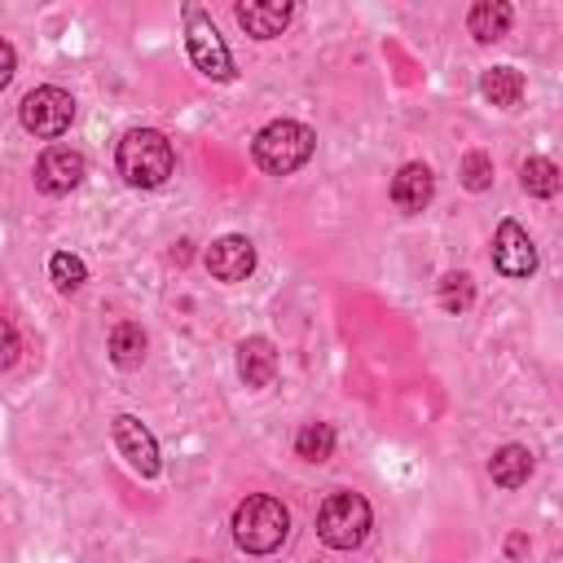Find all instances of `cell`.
I'll return each mask as SVG.
<instances>
[{
	"label": "cell",
	"mask_w": 563,
	"mask_h": 563,
	"mask_svg": "<svg viewBox=\"0 0 563 563\" xmlns=\"http://www.w3.org/2000/svg\"><path fill=\"white\" fill-rule=\"evenodd\" d=\"M493 268L501 277H528V273H537V246H532V238H528L523 224H515V220H501L497 224V233H493Z\"/></svg>",
	"instance_id": "9c48e42d"
},
{
	"label": "cell",
	"mask_w": 563,
	"mask_h": 563,
	"mask_svg": "<svg viewBox=\"0 0 563 563\" xmlns=\"http://www.w3.org/2000/svg\"><path fill=\"white\" fill-rule=\"evenodd\" d=\"M238 374H242L246 387H268L277 378V347L264 334L242 339V347H238Z\"/></svg>",
	"instance_id": "4fadbf2b"
},
{
	"label": "cell",
	"mask_w": 563,
	"mask_h": 563,
	"mask_svg": "<svg viewBox=\"0 0 563 563\" xmlns=\"http://www.w3.org/2000/svg\"><path fill=\"white\" fill-rule=\"evenodd\" d=\"M519 185H523V194H532V198H554V194H559V167H554L550 158H528V163L519 167Z\"/></svg>",
	"instance_id": "d6986e66"
},
{
	"label": "cell",
	"mask_w": 563,
	"mask_h": 563,
	"mask_svg": "<svg viewBox=\"0 0 563 563\" xmlns=\"http://www.w3.org/2000/svg\"><path fill=\"white\" fill-rule=\"evenodd\" d=\"M435 295H440V308H444V312L462 317V312L475 303V282H471V273H444Z\"/></svg>",
	"instance_id": "ffe728a7"
},
{
	"label": "cell",
	"mask_w": 563,
	"mask_h": 563,
	"mask_svg": "<svg viewBox=\"0 0 563 563\" xmlns=\"http://www.w3.org/2000/svg\"><path fill=\"white\" fill-rule=\"evenodd\" d=\"M13 70H18V53H13L9 40H0V88L13 79Z\"/></svg>",
	"instance_id": "cb8c5ba5"
},
{
	"label": "cell",
	"mask_w": 563,
	"mask_h": 563,
	"mask_svg": "<svg viewBox=\"0 0 563 563\" xmlns=\"http://www.w3.org/2000/svg\"><path fill=\"white\" fill-rule=\"evenodd\" d=\"M22 352V339H18V325L9 317H0V369H9Z\"/></svg>",
	"instance_id": "603a6c76"
},
{
	"label": "cell",
	"mask_w": 563,
	"mask_h": 563,
	"mask_svg": "<svg viewBox=\"0 0 563 563\" xmlns=\"http://www.w3.org/2000/svg\"><path fill=\"white\" fill-rule=\"evenodd\" d=\"M172 172H176V154L158 128H132L119 141V176L132 189H158Z\"/></svg>",
	"instance_id": "7a4b0ae2"
},
{
	"label": "cell",
	"mask_w": 563,
	"mask_h": 563,
	"mask_svg": "<svg viewBox=\"0 0 563 563\" xmlns=\"http://www.w3.org/2000/svg\"><path fill=\"white\" fill-rule=\"evenodd\" d=\"M290 18H295V4H286V0H242V4H238V22H242V31L255 35V40L282 35Z\"/></svg>",
	"instance_id": "8fae6325"
},
{
	"label": "cell",
	"mask_w": 563,
	"mask_h": 563,
	"mask_svg": "<svg viewBox=\"0 0 563 563\" xmlns=\"http://www.w3.org/2000/svg\"><path fill=\"white\" fill-rule=\"evenodd\" d=\"M18 114H22V128H26L31 136L53 141V136H62V132L70 128V119H75V97H70L66 88L44 84V88H31V92L22 97Z\"/></svg>",
	"instance_id": "8992f818"
},
{
	"label": "cell",
	"mask_w": 563,
	"mask_h": 563,
	"mask_svg": "<svg viewBox=\"0 0 563 563\" xmlns=\"http://www.w3.org/2000/svg\"><path fill=\"white\" fill-rule=\"evenodd\" d=\"M110 361L119 369H136L145 361V330L136 321H119L110 330Z\"/></svg>",
	"instance_id": "e0dca14e"
},
{
	"label": "cell",
	"mask_w": 563,
	"mask_h": 563,
	"mask_svg": "<svg viewBox=\"0 0 563 563\" xmlns=\"http://www.w3.org/2000/svg\"><path fill=\"white\" fill-rule=\"evenodd\" d=\"M479 92H484L488 106H497V110H515L519 97H523V75H519L515 66H493V70L479 75Z\"/></svg>",
	"instance_id": "2e32d148"
},
{
	"label": "cell",
	"mask_w": 563,
	"mask_h": 563,
	"mask_svg": "<svg viewBox=\"0 0 563 563\" xmlns=\"http://www.w3.org/2000/svg\"><path fill=\"white\" fill-rule=\"evenodd\" d=\"M369 532V501L361 493H330L317 510V537L330 550H356Z\"/></svg>",
	"instance_id": "277c9868"
},
{
	"label": "cell",
	"mask_w": 563,
	"mask_h": 563,
	"mask_svg": "<svg viewBox=\"0 0 563 563\" xmlns=\"http://www.w3.org/2000/svg\"><path fill=\"white\" fill-rule=\"evenodd\" d=\"M506 550H510V554H523V550H528V537H510V545H506Z\"/></svg>",
	"instance_id": "d4e9b609"
},
{
	"label": "cell",
	"mask_w": 563,
	"mask_h": 563,
	"mask_svg": "<svg viewBox=\"0 0 563 563\" xmlns=\"http://www.w3.org/2000/svg\"><path fill=\"white\" fill-rule=\"evenodd\" d=\"M510 4L506 0H479V4H471V13H466V26H471V35L479 40V44H493V40H501L506 31H510Z\"/></svg>",
	"instance_id": "9a60e30c"
},
{
	"label": "cell",
	"mask_w": 563,
	"mask_h": 563,
	"mask_svg": "<svg viewBox=\"0 0 563 563\" xmlns=\"http://www.w3.org/2000/svg\"><path fill=\"white\" fill-rule=\"evenodd\" d=\"M48 277H53V286H57L62 295H70V290H79V286L88 282V268H84V260H79V255L57 251V255L48 260Z\"/></svg>",
	"instance_id": "44dd1931"
},
{
	"label": "cell",
	"mask_w": 563,
	"mask_h": 563,
	"mask_svg": "<svg viewBox=\"0 0 563 563\" xmlns=\"http://www.w3.org/2000/svg\"><path fill=\"white\" fill-rule=\"evenodd\" d=\"M84 176H88V163H84V154L70 150V145H48V150L35 158V189H44V194H53V198L79 189Z\"/></svg>",
	"instance_id": "52a82bcc"
},
{
	"label": "cell",
	"mask_w": 563,
	"mask_h": 563,
	"mask_svg": "<svg viewBox=\"0 0 563 563\" xmlns=\"http://www.w3.org/2000/svg\"><path fill=\"white\" fill-rule=\"evenodd\" d=\"M110 431H114V444H119V453L128 457V466L141 475V479H154L158 475V440L150 435V427L141 422V418H132V413H119L114 422H110Z\"/></svg>",
	"instance_id": "ba28073f"
},
{
	"label": "cell",
	"mask_w": 563,
	"mask_h": 563,
	"mask_svg": "<svg viewBox=\"0 0 563 563\" xmlns=\"http://www.w3.org/2000/svg\"><path fill=\"white\" fill-rule=\"evenodd\" d=\"M312 150H317L312 128H303V123H295V119H273V123H264V128L255 132V141H251V158H255V167L268 172V176H290V172H299V167L312 158Z\"/></svg>",
	"instance_id": "6da1fadb"
},
{
	"label": "cell",
	"mask_w": 563,
	"mask_h": 563,
	"mask_svg": "<svg viewBox=\"0 0 563 563\" xmlns=\"http://www.w3.org/2000/svg\"><path fill=\"white\" fill-rule=\"evenodd\" d=\"M457 176H462V185H466L471 194H484V189L493 185V158H488L484 150H471V154L462 158Z\"/></svg>",
	"instance_id": "7402d4cb"
},
{
	"label": "cell",
	"mask_w": 563,
	"mask_h": 563,
	"mask_svg": "<svg viewBox=\"0 0 563 563\" xmlns=\"http://www.w3.org/2000/svg\"><path fill=\"white\" fill-rule=\"evenodd\" d=\"M431 194H435V176H431L427 163H405V167L391 176V202H396V211H405V216L422 211V207L431 202Z\"/></svg>",
	"instance_id": "7c38bea8"
},
{
	"label": "cell",
	"mask_w": 563,
	"mask_h": 563,
	"mask_svg": "<svg viewBox=\"0 0 563 563\" xmlns=\"http://www.w3.org/2000/svg\"><path fill=\"white\" fill-rule=\"evenodd\" d=\"M295 453L303 462H325L334 453V427L330 422H303L295 435Z\"/></svg>",
	"instance_id": "ac0fdd59"
},
{
	"label": "cell",
	"mask_w": 563,
	"mask_h": 563,
	"mask_svg": "<svg viewBox=\"0 0 563 563\" xmlns=\"http://www.w3.org/2000/svg\"><path fill=\"white\" fill-rule=\"evenodd\" d=\"M290 532V510L282 506V497L268 493H251L246 501H238L233 510V541L246 554H273Z\"/></svg>",
	"instance_id": "3957f363"
},
{
	"label": "cell",
	"mask_w": 563,
	"mask_h": 563,
	"mask_svg": "<svg viewBox=\"0 0 563 563\" xmlns=\"http://www.w3.org/2000/svg\"><path fill=\"white\" fill-rule=\"evenodd\" d=\"M207 273L216 282H246L255 273V246L242 233H224L207 246Z\"/></svg>",
	"instance_id": "30bf717a"
},
{
	"label": "cell",
	"mask_w": 563,
	"mask_h": 563,
	"mask_svg": "<svg viewBox=\"0 0 563 563\" xmlns=\"http://www.w3.org/2000/svg\"><path fill=\"white\" fill-rule=\"evenodd\" d=\"M532 453L523 449V444H501L493 457H488V475H493V484H501V488H519V484H528V475H532Z\"/></svg>",
	"instance_id": "5bb4252c"
},
{
	"label": "cell",
	"mask_w": 563,
	"mask_h": 563,
	"mask_svg": "<svg viewBox=\"0 0 563 563\" xmlns=\"http://www.w3.org/2000/svg\"><path fill=\"white\" fill-rule=\"evenodd\" d=\"M185 48H189V62L207 75V79H233V57L216 31V22L198 9V4H185Z\"/></svg>",
	"instance_id": "5b68a950"
}]
</instances>
